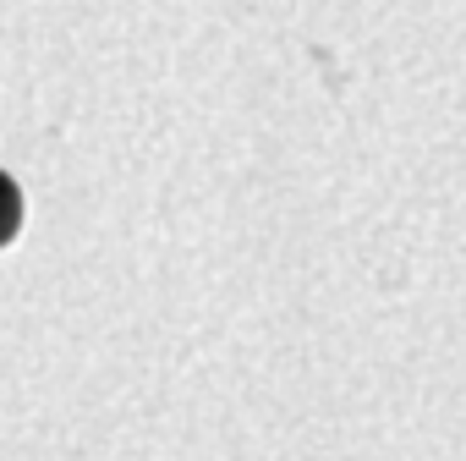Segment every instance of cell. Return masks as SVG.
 <instances>
[{
	"label": "cell",
	"mask_w": 466,
	"mask_h": 461,
	"mask_svg": "<svg viewBox=\"0 0 466 461\" xmlns=\"http://www.w3.org/2000/svg\"><path fill=\"white\" fill-rule=\"evenodd\" d=\"M17 230H23V187L0 170V248H6Z\"/></svg>",
	"instance_id": "6da1fadb"
}]
</instances>
